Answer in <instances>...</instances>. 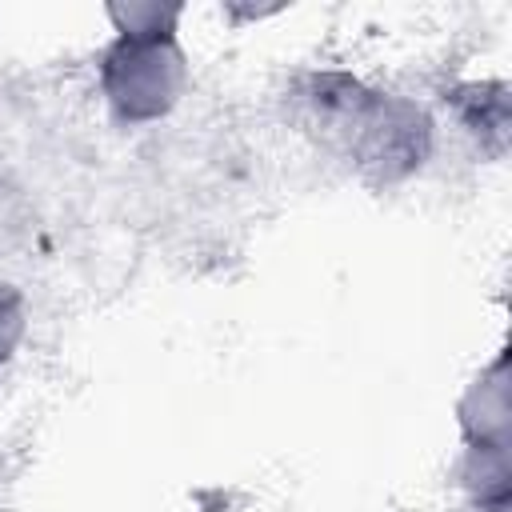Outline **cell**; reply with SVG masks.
<instances>
[{"instance_id":"obj_4","label":"cell","mask_w":512,"mask_h":512,"mask_svg":"<svg viewBox=\"0 0 512 512\" xmlns=\"http://www.w3.org/2000/svg\"><path fill=\"white\" fill-rule=\"evenodd\" d=\"M464 504L508 508L512 504V448H464L456 464Z\"/></svg>"},{"instance_id":"obj_1","label":"cell","mask_w":512,"mask_h":512,"mask_svg":"<svg viewBox=\"0 0 512 512\" xmlns=\"http://www.w3.org/2000/svg\"><path fill=\"white\" fill-rule=\"evenodd\" d=\"M304 120L372 188L404 184L432 156V116L424 104L368 88L348 72H312L300 88Z\"/></svg>"},{"instance_id":"obj_3","label":"cell","mask_w":512,"mask_h":512,"mask_svg":"<svg viewBox=\"0 0 512 512\" xmlns=\"http://www.w3.org/2000/svg\"><path fill=\"white\" fill-rule=\"evenodd\" d=\"M456 428L464 448H512V368L504 348L460 392Z\"/></svg>"},{"instance_id":"obj_2","label":"cell","mask_w":512,"mask_h":512,"mask_svg":"<svg viewBox=\"0 0 512 512\" xmlns=\"http://www.w3.org/2000/svg\"><path fill=\"white\" fill-rule=\"evenodd\" d=\"M96 80L116 124H156L188 92V56L176 36H112L96 56Z\"/></svg>"},{"instance_id":"obj_7","label":"cell","mask_w":512,"mask_h":512,"mask_svg":"<svg viewBox=\"0 0 512 512\" xmlns=\"http://www.w3.org/2000/svg\"><path fill=\"white\" fill-rule=\"evenodd\" d=\"M28 332V304H24V292L8 280H0V372L12 364L20 340Z\"/></svg>"},{"instance_id":"obj_8","label":"cell","mask_w":512,"mask_h":512,"mask_svg":"<svg viewBox=\"0 0 512 512\" xmlns=\"http://www.w3.org/2000/svg\"><path fill=\"white\" fill-rule=\"evenodd\" d=\"M460 512H508V508H476V504H464Z\"/></svg>"},{"instance_id":"obj_6","label":"cell","mask_w":512,"mask_h":512,"mask_svg":"<svg viewBox=\"0 0 512 512\" xmlns=\"http://www.w3.org/2000/svg\"><path fill=\"white\" fill-rule=\"evenodd\" d=\"M104 16L112 20L116 36H176L184 4H168V0H120L108 4Z\"/></svg>"},{"instance_id":"obj_5","label":"cell","mask_w":512,"mask_h":512,"mask_svg":"<svg viewBox=\"0 0 512 512\" xmlns=\"http://www.w3.org/2000/svg\"><path fill=\"white\" fill-rule=\"evenodd\" d=\"M456 112H460L464 132H472L480 140V148L504 152V144H508V84H500V80L464 84L456 92Z\"/></svg>"}]
</instances>
